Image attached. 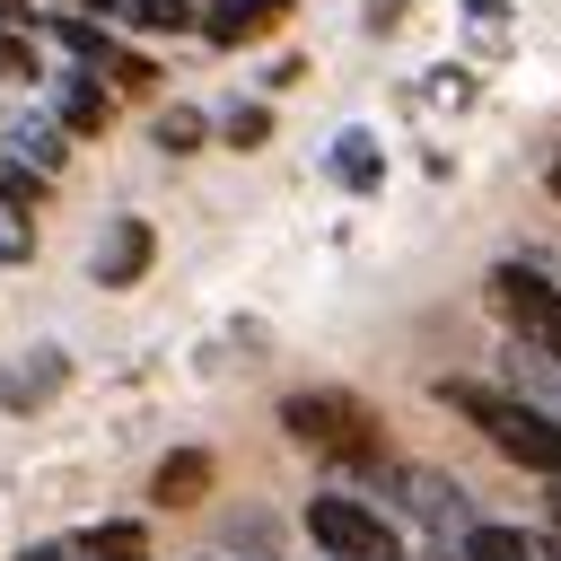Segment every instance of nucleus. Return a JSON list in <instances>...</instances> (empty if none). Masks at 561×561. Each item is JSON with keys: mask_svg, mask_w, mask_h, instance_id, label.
Masks as SVG:
<instances>
[{"mask_svg": "<svg viewBox=\"0 0 561 561\" xmlns=\"http://www.w3.org/2000/svg\"><path fill=\"white\" fill-rule=\"evenodd\" d=\"M430 403L447 421H465L491 456H508L517 473L535 482H561V412L535 403L526 386H500V377H430Z\"/></svg>", "mask_w": 561, "mask_h": 561, "instance_id": "f257e3e1", "label": "nucleus"}, {"mask_svg": "<svg viewBox=\"0 0 561 561\" xmlns=\"http://www.w3.org/2000/svg\"><path fill=\"white\" fill-rule=\"evenodd\" d=\"M0 140H9V158H18V167H35V175H53V184H61V167H70V140H61V123H53V114H18Z\"/></svg>", "mask_w": 561, "mask_h": 561, "instance_id": "4468645a", "label": "nucleus"}, {"mask_svg": "<svg viewBox=\"0 0 561 561\" xmlns=\"http://www.w3.org/2000/svg\"><path fill=\"white\" fill-rule=\"evenodd\" d=\"M61 386H70V351H61V342H35L18 368H0V412L26 421V412H44Z\"/></svg>", "mask_w": 561, "mask_h": 561, "instance_id": "9d476101", "label": "nucleus"}, {"mask_svg": "<svg viewBox=\"0 0 561 561\" xmlns=\"http://www.w3.org/2000/svg\"><path fill=\"white\" fill-rule=\"evenodd\" d=\"M193 561H219V552H193Z\"/></svg>", "mask_w": 561, "mask_h": 561, "instance_id": "b1692460", "label": "nucleus"}, {"mask_svg": "<svg viewBox=\"0 0 561 561\" xmlns=\"http://www.w3.org/2000/svg\"><path fill=\"white\" fill-rule=\"evenodd\" d=\"M9 561H79L70 543H26V552H9Z\"/></svg>", "mask_w": 561, "mask_h": 561, "instance_id": "4be33fe9", "label": "nucleus"}, {"mask_svg": "<svg viewBox=\"0 0 561 561\" xmlns=\"http://www.w3.org/2000/svg\"><path fill=\"white\" fill-rule=\"evenodd\" d=\"M70 552H79V561H158L149 517H96V526L70 535Z\"/></svg>", "mask_w": 561, "mask_h": 561, "instance_id": "9b49d317", "label": "nucleus"}, {"mask_svg": "<svg viewBox=\"0 0 561 561\" xmlns=\"http://www.w3.org/2000/svg\"><path fill=\"white\" fill-rule=\"evenodd\" d=\"M298 79H307V61H298V53H280V61L263 70V96H280V88H298Z\"/></svg>", "mask_w": 561, "mask_h": 561, "instance_id": "412c9836", "label": "nucleus"}, {"mask_svg": "<svg viewBox=\"0 0 561 561\" xmlns=\"http://www.w3.org/2000/svg\"><path fill=\"white\" fill-rule=\"evenodd\" d=\"M272 131H280L272 96H237V105H219V114H210V140H219V149H237V158L272 149Z\"/></svg>", "mask_w": 561, "mask_h": 561, "instance_id": "f8f14e48", "label": "nucleus"}, {"mask_svg": "<svg viewBox=\"0 0 561 561\" xmlns=\"http://www.w3.org/2000/svg\"><path fill=\"white\" fill-rule=\"evenodd\" d=\"M210 491H219V456H210V447H167V456L149 465V508H175V517H184V508H202Z\"/></svg>", "mask_w": 561, "mask_h": 561, "instance_id": "1a4fd4ad", "label": "nucleus"}, {"mask_svg": "<svg viewBox=\"0 0 561 561\" xmlns=\"http://www.w3.org/2000/svg\"><path fill=\"white\" fill-rule=\"evenodd\" d=\"M193 18H202V0H123L114 9V26L131 44H175V35H193Z\"/></svg>", "mask_w": 561, "mask_h": 561, "instance_id": "2eb2a0df", "label": "nucleus"}, {"mask_svg": "<svg viewBox=\"0 0 561 561\" xmlns=\"http://www.w3.org/2000/svg\"><path fill=\"white\" fill-rule=\"evenodd\" d=\"M289 18H298V0H202L193 35H202L210 53H254V44L280 35Z\"/></svg>", "mask_w": 561, "mask_h": 561, "instance_id": "0eeeda50", "label": "nucleus"}, {"mask_svg": "<svg viewBox=\"0 0 561 561\" xmlns=\"http://www.w3.org/2000/svg\"><path fill=\"white\" fill-rule=\"evenodd\" d=\"M324 184L351 193V202H377V184H386V140H377L368 123H342V131L324 140Z\"/></svg>", "mask_w": 561, "mask_h": 561, "instance_id": "6e6552de", "label": "nucleus"}, {"mask_svg": "<svg viewBox=\"0 0 561 561\" xmlns=\"http://www.w3.org/2000/svg\"><path fill=\"white\" fill-rule=\"evenodd\" d=\"M35 210H53V175L0 158V219H35Z\"/></svg>", "mask_w": 561, "mask_h": 561, "instance_id": "6ab92c4d", "label": "nucleus"}, {"mask_svg": "<svg viewBox=\"0 0 561 561\" xmlns=\"http://www.w3.org/2000/svg\"><path fill=\"white\" fill-rule=\"evenodd\" d=\"M456 561H543L535 552V526H508V517H473L456 535Z\"/></svg>", "mask_w": 561, "mask_h": 561, "instance_id": "dca6fc26", "label": "nucleus"}, {"mask_svg": "<svg viewBox=\"0 0 561 561\" xmlns=\"http://www.w3.org/2000/svg\"><path fill=\"white\" fill-rule=\"evenodd\" d=\"M149 149H158V158H193V149H210V105L167 96V105L149 114Z\"/></svg>", "mask_w": 561, "mask_h": 561, "instance_id": "ddd939ff", "label": "nucleus"}, {"mask_svg": "<svg viewBox=\"0 0 561 561\" xmlns=\"http://www.w3.org/2000/svg\"><path fill=\"white\" fill-rule=\"evenodd\" d=\"M44 114L61 123V140H105V131H114V114H123V96H114L96 70L53 61V70H44Z\"/></svg>", "mask_w": 561, "mask_h": 561, "instance_id": "39448f33", "label": "nucleus"}, {"mask_svg": "<svg viewBox=\"0 0 561 561\" xmlns=\"http://www.w3.org/2000/svg\"><path fill=\"white\" fill-rule=\"evenodd\" d=\"M543 184H552V202H561V149H552V167H543Z\"/></svg>", "mask_w": 561, "mask_h": 561, "instance_id": "5701e85b", "label": "nucleus"}, {"mask_svg": "<svg viewBox=\"0 0 561 561\" xmlns=\"http://www.w3.org/2000/svg\"><path fill=\"white\" fill-rule=\"evenodd\" d=\"M96 79H105L114 96H158V79H167V70H158V53H149V44H131V35H123V44L96 61Z\"/></svg>", "mask_w": 561, "mask_h": 561, "instance_id": "f3484780", "label": "nucleus"}, {"mask_svg": "<svg viewBox=\"0 0 561 561\" xmlns=\"http://www.w3.org/2000/svg\"><path fill=\"white\" fill-rule=\"evenodd\" d=\"M272 421H280V438L289 447H307L324 473H342L351 491L394 456V438H386V412L359 394V386H289L280 403H272Z\"/></svg>", "mask_w": 561, "mask_h": 561, "instance_id": "f03ea898", "label": "nucleus"}, {"mask_svg": "<svg viewBox=\"0 0 561 561\" xmlns=\"http://www.w3.org/2000/svg\"><path fill=\"white\" fill-rule=\"evenodd\" d=\"M44 70H53L44 35H26V26H0V88H44Z\"/></svg>", "mask_w": 561, "mask_h": 561, "instance_id": "a211bd4d", "label": "nucleus"}, {"mask_svg": "<svg viewBox=\"0 0 561 561\" xmlns=\"http://www.w3.org/2000/svg\"><path fill=\"white\" fill-rule=\"evenodd\" d=\"M149 263H158V228H149L140 210H114V219L96 228V245H88V280H96V289H140Z\"/></svg>", "mask_w": 561, "mask_h": 561, "instance_id": "423d86ee", "label": "nucleus"}, {"mask_svg": "<svg viewBox=\"0 0 561 561\" xmlns=\"http://www.w3.org/2000/svg\"><path fill=\"white\" fill-rule=\"evenodd\" d=\"M482 298L508 324V351H535L543 368H561V272H543L535 254H500L482 272Z\"/></svg>", "mask_w": 561, "mask_h": 561, "instance_id": "20e7f679", "label": "nucleus"}, {"mask_svg": "<svg viewBox=\"0 0 561 561\" xmlns=\"http://www.w3.org/2000/svg\"><path fill=\"white\" fill-rule=\"evenodd\" d=\"M298 535L316 543V561H412V535L351 482H324L298 500Z\"/></svg>", "mask_w": 561, "mask_h": 561, "instance_id": "7ed1b4c3", "label": "nucleus"}, {"mask_svg": "<svg viewBox=\"0 0 561 561\" xmlns=\"http://www.w3.org/2000/svg\"><path fill=\"white\" fill-rule=\"evenodd\" d=\"M35 263V219H0V272Z\"/></svg>", "mask_w": 561, "mask_h": 561, "instance_id": "aec40b11", "label": "nucleus"}]
</instances>
